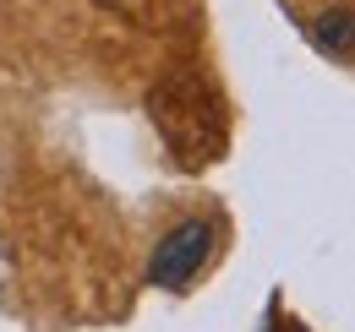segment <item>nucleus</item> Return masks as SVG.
Wrapping results in <instances>:
<instances>
[{
    "label": "nucleus",
    "instance_id": "1",
    "mask_svg": "<svg viewBox=\"0 0 355 332\" xmlns=\"http://www.w3.org/2000/svg\"><path fill=\"white\" fill-rule=\"evenodd\" d=\"M208 250H214V223H208V218H186L180 229H170V234L153 246L148 278H153L159 289H186V284L202 273Z\"/></svg>",
    "mask_w": 355,
    "mask_h": 332
},
{
    "label": "nucleus",
    "instance_id": "2",
    "mask_svg": "<svg viewBox=\"0 0 355 332\" xmlns=\"http://www.w3.org/2000/svg\"><path fill=\"white\" fill-rule=\"evenodd\" d=\"M311 44L334 60H355V11L350 6H328L311 17Z\"/></svg>",
    "mask_w": 355,
    "mask_h": 332
}]
</instances>
